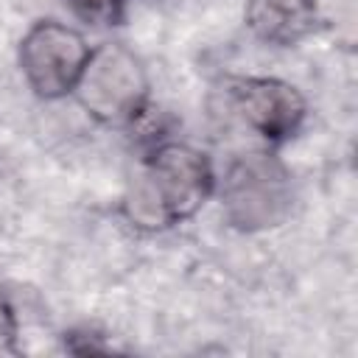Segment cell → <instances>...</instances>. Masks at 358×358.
I'll use <instances>...</instances> for the list:
<instances>
[{
  "label": "cell",
  "mask_w": 358,
  "mask_h": 358,
  "mask_svg": "<svg viewBox=\"0 0 358 358\" xmlns=\"http://www.w3.org/2000/svg\"><path fill=\"white\" fill-rule=\"evenodd\" d=\"M215 190L210 159L185 143H159L137 165L123 213L140 229H165L190 218Z\"/></svg>",
  "instance_id": "6da1fadb"
},
{
  "label": "cell",
  "mask_w": 358,
  "mask_h": 358,
  "mask_svg": "<svg viewBox=\"0 0 358 358\" xmlns=\"http://www.w3.org/2000/svg\"><path fill=\"white\" fill-rule=\"evenodd\" d=\"M73 92L95 120L126 126L145 109L148 76L131 50L123 45H103L90 53Z\"/></svg>",
  "instance_id": "7a4b0ae2"
},
{
  "label": "cell",
  "mask_w": 358,
  "mask_h": 358,
  "mask_svg": "<svg viewBox=\"0 0 358 358\" xmlns=\"http://www.w3.org/2000/svg\"><path fill=\"white\" fill-rule=\"evenodd\" d=\"M224 210L241 229H266L285 218L291 187L285 168L268 154H246L224 176Z\"/></svg>",
  "instance_id": "3957f363"
},
{
  "label": "cell",
  "mask_w": 358,
  "mask_h": 358,
  "mask_svg": "<svg viewBox=\"0 0 358 358\" xmlns=\"http://www.w3.org/2000/svg\"><path fill=\"white\" fill-rule=\"evenodd\" d=\"M90 53V45L76 28L42 20L20 42V67L28 87L39 98L53 101L76 90Z\"/></svg>",
  "instance_id": "277c9868"
},
{
  "label": "cell",
  "mask_w": 358,
  "mask_h": 358,
  "mask_svg": "<svg viewBox=\"0 0 358 358\" xmlns=\"http://www.w3.org/2000/svg\"><path fill=\"white\" fill-rule=\"evenodd\" d=\"M229 101L235 115L271 143L291 137L305 117V98L294 84L280 78H238L229 87Z\"/></svg>",
  "instance_id": "5b68a950"
},
{
  "label": "cell",
  "mask_w": 358,
  "mask_h": 358,
  "mask_svg": "<svg viewBox=\"0 0 358 358\" xmlns=\"http://www.w3.org/2000/svg\"><path fill=\"white\" fill-rule=\"evenodd\" d=\"M246 25L252 34L268 45H296L313 28V3L310 0H249Z\"/></svg>",
  "instance_id": "8992f818"
},
{
  "label": "cell",
  "mask_w": 358,
  "mask_h": 358,
  "mask_svg": "<svg viewBox=\"0 0 358 358\" xmlns=\"http://www.w3.org/2000/svg\"><path fill=\"white\" fill-rule=\"evenodd\" d=\"M313 3V20L316 25L327 28L338 45L352 48L355 45V28H358V0H310Z\"/></svg>",
  "instance_id": "52a82bcc"
},
{
  "label": "cell",
  "mask_w": 358,
  "mask_h": 358,
  "mask_svg": "<svg viewBox=\"0 0 358 358\" xmlns=\"http://www.w3.org/2000/svg\"><path fill=\"white\" fill-rule=\"evenodd\" d=\"M67 6L90 25H115L123 17V0H67Z\"/></svg>",
  "instance_id": "ba28073f"
},
{
  "label": "cell",
  "mask_w": 358,
  "mask_h": 358,
  "mask_svg": "<svg viewBox=\"0 0 358 358\" xmlns=\"http://www.w3.org/2000/svg\"><path fill=\"white\" fill-rule=\"evenodd\" d=\"M14 352H17V319L11 302L0 288V355H14Z\"/></svg>",
  "instance_id": "9c48e42d"
}]
</instances>
